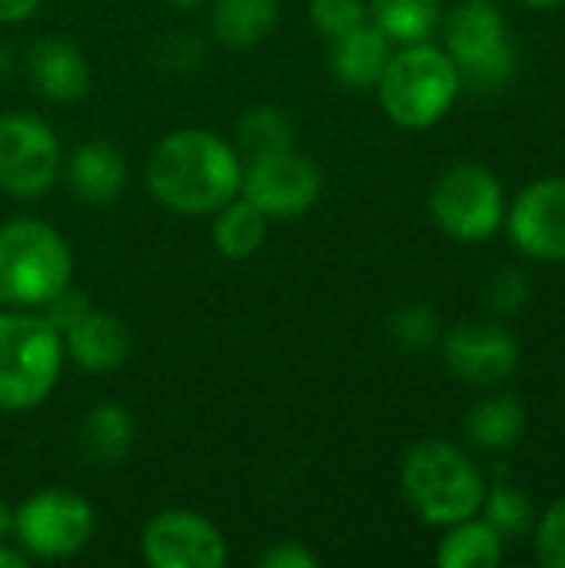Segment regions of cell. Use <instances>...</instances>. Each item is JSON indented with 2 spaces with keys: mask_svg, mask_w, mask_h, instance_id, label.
<instances>
[{
  "mask_svg": "<svg viewBox=\"0 0 565 568\" xmlns=\"http://www.w3.org/2000/svg\"><path fill=\"white\" fill-rule=\"evenodd\" d=\"M243 153L213 130L183 126L167 133L147 160L150 196L180 216H213L240 196Z\"/></svg>",
  "mask_w": 565,
  "mask_h": 568,
  "instance_id": "6da1fadb",
  "label": "cell"
},
{
  "mask_svg": "<svg viewBox=\"0 0 565 568\" xmlns=\"http://www.w3.org/2000/svg\"><path fill=\"white\" fill-rule=\"evenodd\" d=\"M400 489L420 523L446 529L480 516L486 479L460 446L446 439H423L403 456Z\"/></svg>",
  "mask_w": 565,
  "mask_h": 568,
  "instance_id": "7a4b0ae2",
  "label": "cell"
},
{
  "mask_svg": "<svg viewBox=\"0 0 565 568\" xmlns=\"http://www.w3.org/2000/svg\"><path fill=\"white\" fill-rule=\"evenodd\" d=\"M460 90L463 77L453 57L430 40L403 43L400 50H393L376 83L380 106L390 123L413 133L436 126L460 100Z\"/></svg>",
  "mask_w": 565,
  "mask_h": 568,
  "instance_id": "3957f363",
  "label": "cell"
},
{
  "mask_svg": "<svg viewBox=\"0 0 565 568\" xmlns=\"http://www.w3.org/2000/svg\"><path fill=\"white\" fill-rule=\"evenodd\" d=\"M73 280L70 243L37 216L0 226V310H43Z\"/></svg>",
  "mask_w": 565,
  "mask_h": 568,
  "instance_id": "277c9868",
  "label": "cell"
},
{
  "mask_svg": "<svg viewBox=\"0 0 565 568\" xmlns=\"http://www.w3.org/2000/svg\"><path fill=\"white\" fill-rule=\"evenodd\" d=\"M63 336L37 310H0V413L43 406L63 373Z\"/></svg>",
  "mask_w": 565,
  "mask_h": 568,
  "instance_id": "5b68a950",
  "label": "cell"
},
{
  "mask_svg": "<svg viewBox=\"0 0 565 568\" xmlns=\"http://www.w3.org/2000/svg\"><path fill=\"white\" fill-rule=\"evenodd\" d=\"M443 50L453 57L463 83L473 90H500L516 73L509 23L493 0H460L443 13Z\"/></svg>",
  "mask_w": 565,
  "mask_h": 568,
  "instance_id": "8992f818",
  "label": "cell"
},
{
  "mask_svg": "<svg viewBox=\"0 0 565 568\" xmlns=\"http://www.w3.org/2000/svg\"><path fill=\"white\" fill-rule=\"evenodd\" d=\"M430 216L450 240L483 243L506 223V190L490 166L460 160L433 180Z\"/></svg>",
  "mask_w": 565,
  "mask_h": 568,
  "instance_id": "52a82bcc",
  "label": "cell"
},
{
  "mask_svg": "<svg viewBox=\"0 0 565 568\" xmlns=\"http://www.w3.org/2000/svg\"><path fill=\"white\" fill-rule=\"evenodd\" d=\"M97 532L93 506L73 489H40L13 509V539L27 559L63 562L80 556Z\"/></svg>",
  "mask_w": 565,
  "mask_h": 568,
  "instance_id": "ba28073f",
  "label": "cell"
},
{
  "mask_svg": "<svg viewBox=\"0 0 565 568\" xmlns=\"http://www.w3.org/2000/svg\"><path fill=\"white\" fill-rule=\"evenodd\" d=\"M60 173L63 153L53 126L37 113H0V193L40 200L57 186Z\"/></svg>",
  "mask_w": 565,
  "mask_h": 568,
  "instance_id": "9c48e42d",
  "label": "cell"
},
{
  "mask_svg": "<svg viewBox=\"0 0 565 568\" xmlns=\"http://www.w3.org/2000/svg\"><path fill=\"white\" fill-rule=\"evenodd\" d=\"M323 193V170L313 156L293 146L250 156L243 166L240 196H246L270 220H290L306 213Z\"/></svg>",
  "mask_w": 565,
  "mask_h": 568,
  "instance_id": "30bf717a",
  "label": "cell"
},
{
  "mask_svg": "<svg viewBox=\"0 0 565 568\" xmlns=\"http://www.w3.org/2000/svg\"><path fill=\"white\" fill-rule=\"evenodd\" d=\"M140 549L153 568H223L230 559L223 529L193 509L157 513L143 526Z\"/></svg>",
  "mask_w": 565,
  "mask_h": 568,
  "instance_id": "8fae6325",
  "label": "cell"
},
{
  "mask_svg": "<svg viewBox=\"0 0 565 568\" xmlns=\"http://www.w3.org/2000/svg\"><path fill=\"white\" fill-rule=\"evenodd\" d=\"M513 246L536 263H565V176L533 180L506 210Z\"/></svg>",
  "mask_w": 565,
  "mask_h": 568,
  "instance_id": "7c38bea8",
  "label": "cell"
},
{
  "mask_svg": "<svg viewBox=\"0 0 565 568\" xmlns=\"http://www.w3.org/2000/svg\"><path fill=\"white\" fill-rule=\"evenodd\" d=\"M519 359V339L500 323H463L443 339V363L466 386L493 389L516 376Z\"/></svg>",
  "mask_w": 565,
  "mask_h": 568,
  "instance_id": "4fadbf2b",
  "label": "cell"
},
{
  "mask_svg": "<svg viewBox=\"0 0 565 568\" xmlns=\"http://www.w3.org/2000/svg\"><path fill=\"white\" fill-rule=\"evenodd\" d=\"M27 77L50 103H77L90 90V63L83 50L63 37H40L27 50Z\"/></svg>",
  "mask_w": 565,
  "mask_h": 568,
  "instance_id": "5bb4252c",
  "label": "cell"
},
{
  "mask_svg": "<svg viewBox=\"0 0 565 568\" xmlns=\"http://www.w3.org/2000/svg\"><path fill=\"white\" fill-rule=\"evenodd\" d=\"M63 180L73 200L87 206H110L127 190V160L110 140H87L70 153Z\"/></svg>",
  "mask_w": 565,
  "mask_h": 568,
  "instance_id": "9a60e30c",
  "label": "cell"
},
{
  "mask_svg": "<svg viewBox=\"0 0 565 568\" xmlns=\"http://www.w3.org/2000/svg\"><path fill=\"white\" fill-rule=\"evenodd\" d=\"M63 353L83 373H113L130 356V329L120 316L90 310L63 333Z\"/></svg>",
  "mask_w": 565,
  "mask_h": 568,
  "instance_id": "2e32d148",
  "label": "cell"
},
{
  "mask_svg": "<svg viewBox=\"0 0 565 568\" xmlns=\"http://www.w3.org/2000/svg\"><path fill=\"white\" fill-rule=\"evenodd\" d=\"M330 43V73L350 90H373L393 57V40L370 20Z\"/></svg>",
  "mask_w": 565,
  "mask_h": 568,
  "instance_id": "e0dca14e",
  "label": "cell"
},
{
  "mask_svg": "<svg viewBox=\"0 0 565 568\" xmlns=\"http://www.w3.org/2000/svg\"><path fill=\"white\" fill-rule=\"evenodd\" d=\"M133 439H137V423L130 409H123L120 403H97L83 416L80 433H77L80 456L97 469L120 466L130 456Z\"/></svg>",
  "mask_w": 565,
  "mask_h": 568,
  "instance_id": "ac0fdd59",
  "label": "cell"
},
{
  "mask_svg": "<svg viewBox=\"0 0 565 568\" xmlns=\"http://www.w3.org/2000/svg\"><path fill=\"white\" fill-rule=\"evenodd\" d=\"M463 433L483 453H506L526 433V403L509 393L486 396L470 409Z\"/></svg>",
  "mask_w": 565,
  "mask_h": 568,
  "instance_id": "d6986e66",
  "label": "cell"
},
{
  "mask_svg": "<svg viewBox=\"0 0 565 568\" xmlns=\"http://www.w3.org/2000/svg\"><path fill=\"white\" fill-rule=\"evenodd\" d=\"M280 20V0H213L210 30L223 47L250 50L263 43Z\"/></svg>",
  "mask_w": 565,
  "mask_h": 568,
  "instance_id": "ffe728a7",
  "label": "cell"
},
{
  "mask_svg": "<svg viewBox=\"0 0 565 568\" xmlns=\"http://www.w3.org/2000/svg\"><path fill=\"white\" fill-rule=\"evenodd\" d=\"M506 556V539L480 516L446 526L436 546L440 568H496Z\"/></svg>",
  "mask_w": 565,
  "mask_h": 568,
  "instance_id": "44dd1931",
  "label": "cell"
},
{
  "mask_svg": "<svg viewBox=\"0 0 565 568\" xmlns=\"http://www.w3.org/2000/svg\"><path fill=\"white\" fill-rule=\"evenodd\" d=\"M270 233V216L260 213L246 196H233L230 203H223L213 213V246L226 256V260H250Z\"/></svg>",
  "mask_w": 565,
  "mask_h": 568,
  "instance_id": "7402d4cb",
  "label": "cell"
},
{
  "mask_svg": "<svg viewBox=\"0 0 565 568\" xmlns=\"http://www.w3.org/2000/svg\"><path fill=\"white\" fill-rule=\"evenodd\" d=\"M370 23L380 27L393 43L430 40L443 23V0H370Z\"/></svg>",
  "mask_w": 565,
  "mask_h": 568,
  "instance_id": "603a6c76",
  "label": "cell"
},
{
  "mask_svg": "<svg viewBox=\"0 0 565 568\" xmlns=\"http://www.w3.org/2000/svg\"><path fill=\"white\" fill-rule=\"evenodd\" d=\"M293 140H296V123L276 103L250 106L236 123V150L246 153V156H263V153H273V150H286V146H293Z\"/></svg>",
  "mask_w": 565,
  "mask_h": 568,
  "instance_id": "cb8c5ba5",
  "label": "cell"
},
{
  "mask_svg": "<svg viewBox=\"0 0 565 568\" xmlns=\"http://www.w3.org/2000/svg\"><path fill=\"white\" fill-rule=\"evenodd\" d=\"M483 519L503 536V539H509V536H523V532H529L533 526H536V509H533V503L523 496V493H516V489H509V486H496V489H490L486 486V496H483Z\"/></svg>",
  "mask_w": 565,
  "mask_h": 568,
  "instance_id": "d4e9b609",
  "label": "cell"
},
{
  "mask_svg": "<svg viewBox=\"0 0 565 568\" xmlns=\"http://www.w3.org/2000/svg\"><path fill=\"white\" fill-rule=\"evenodd\" d=\"M390 336L396 346L410 349V353H423L430 349L436 339H440V320L430 306L423 303H410V306H400L390 323H386Z\"/></svg>",
  "mask_w": 565,
  "mask_h": 568,
  "instance_id": "484cf974",
  "label": "cell"
},
{
  "mask_svg": "<svg viewBox=\"0 0 565 568\" xmlns=\"http://www.w3.org/2000/svg\"><path fill=\"white\" fill-rule=\"evenodd\" d=\"M366 20H370L366 0H310V23L326 40H336Z\"/></svg>",
  "mask_w": 565,
  "mask_h": 568,
  "instance_id": "4316f807",
  "label": "cell"
},
{
  "mask_svg": "<svg viewBox=\"0 0 565 568\" xmlns=\"http://www.w3.org/2000/svg\"><path fill=\"white\" fill-rule=\"evenodd\" d=\"M536 536V559L546 568H565V496L556 499L533 526Z\"/></svg>",
  "mask_w": 565,
  "mask_h": 568,
  "instance_id": "83f0119b",
  "label": "cell"
},
{
  "mask_svg": "<svg viewBox=\"0 0 565 568\" xmlns=\"http://www.w3.org/2000/svg\"><path fill=\"white\" fill-rule=\"evenodd\" d=\"M486 303L500 316H513L529 303V283L519 270H503L486 286Z\"/></svg>",
  "mask_w": 565,
  "mask_h": 568,
  "instance_id": "f1b7e54d",
  "label": "cell"
},
{
  "mask_svg": "<svg viewBox=\"0 0 565 568\" xmlns=\"http://www.w3.org/2000/svg\"><path fill=\"white\" fill-rule=\"evenodd\" d=\"M93 306H90V300H87V293H80V290H73V286H67L63 293H57L40 313H43V320L63 336L73 323H80L87 313H90Z\"/></svg>",
  "mask_w": 565,
  "mask_h": 568,
  "instance_id": "f546056e",
  "label": "cell"
},
{
  "mask_svg": "<svg viewBox=\"0 0 565 568\" xmlns=\"http://www.w3.org/2000/svg\"><path fill=\"white\" fill-rule=\"evenodd\" d=\"M320 559L303 542H276L260 556V568H316Z\"/></svg>",
  "mask_w": 565,
  "mask_h": 568,
  "instance_id": "4dcf8cb0",
  "label": "cell"
},
{
  "mask_svg": "<svg viewBox=\"0 0 565 568\" xmlns=\"http://www.w3.org/2000/svg\"><path fill=\"white\" fill-rule=\"evenodd\" d=\"M40 10V0H0V27L30 20Z\"/></svg>",
  "mask_w": 565,
  "mask_h": 568,
  "instance_id": "1f68e13d",
  "label": "cell"
},
{
  "mask_svg": "<svg viewBox=\"0 0 565 568\" xmlns=\"http://www.w3.org/2000/svg\"><path fill=\"white\" fill-rule=\"evenodd\" d=\"M27 562H30V559H27L20 549L0 542V568H27Z\"/></svg>",
  "mask_w": 565,
  "mask_h": 568,
  "instance_id": "d6a6232c",
  "label": "cell"
},
{
  "mask_svg": "<svg viewBox=\"0 0 565 568\" xmlns=\"http://www.w3.org/2000/svg\"><path fill=\"white\" fill-rule=\"evenodd\" d=\"M7 536H13V506H7V503L0 499V542H3Z\"/></svg>",
  "mask_w": 565,
  "mask_h": 568,
  "instance_id": "836d02e7",
  "label": "cell"
},
{
  "mask_svg": "<svg viewBox=\"0 0 565 568\" xmlns=\"http://www.w3.org/2000/svg\"><path fill=\"white\" fill-rule=\"evenodd\" d=\"M13 70V50L7 43H0V80Z\"/></svg>",
  "mask_w": 565,
  "mask_h": 568,
  "instance_id": "e575fe53",
  "label": "cell"
},
{
  "mask_svg": "<svg viewBox=\"0 0 565 568\" xmlns=\"http://www.w3.org/2000/svg\"><path fill=\"white\" fill-rule=\"evenodd\" d=\"M516 3H523L529 10H556V7H563L565 0H516Z\"/></svg>",
  "mask_w": 565,
  "mask_h": 568,
  "instance_id": "d590c367",
  "label": "cell"
},
{
  "mask_svg": "<svg viewBox=\"0 0 565 568\" xmlns=\"http://www.w3.org/2000/svg\"><path fill=\"white\" fill-rule=\"evenodd\" d=\"M170 7H176V10H196L200 3H206V0H167Z\"/></svg>",
  "mask_w": 565,
  "mask_h": 568,
  "instance_id": "8d00e7d4",
  "label": "cell"
},
{
  "mask_svg": "<svg viewBox=\"0 0 565 568\" xmlns=\"http://www.w3.org/2000/svg\"><path fill=\"white\" fill-rule=\"evenodd\" d=\"M563 399H565V396H563Z\"/></svg>",
  "mask_w": 565,
  "mask_h": 568,
  "instance_id": "74e56055",
  "label": "cell"
}]
</instances>
